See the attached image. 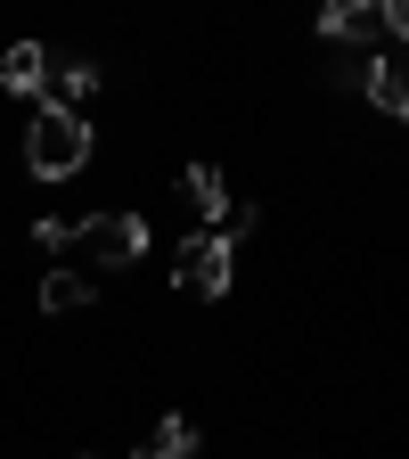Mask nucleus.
I'll use <instances>...</instances> for the list:
<instances>
[{"instance_id": "nucleus-3", "label": "nucleus", "mask_w": 409, "mask_h": 459, "mask_svg": "<svg viewBox=\"0 0 409 459\" xmlns=\"http://www.w3.org/2000/svg\"><path fill=\"white\" fill-rule=\"evenodd\" d=\"M82 255L107 263V271H132L148 255V221L140 213H98V221H82Z\"/></svg>"}, {"instance_id": "nucleus-13", "label": "nucleus", "mask_w": 409, "mask_h": 459, "mask_svg": "<svg viewBox=\"0 0 409 459\" xmlns=\"http://www.w3.org/2000/svg\"><path fill=\"white\" fill-rule=\"evenodd\" d=\"M82 459H98V451H82Z\"/></svg>"}, {"instance_id": "nucleus-12", "label": "nucleus", "mask_w": 409, "mask_h": 459, "mask_svg": "<svg viewBox=\"0 0 409 459\" xmlns=\"http://www.w3.org/2000/svg\"><path fill=\"white\" fill-rule=\"evenodd\" d=\"M385 33H393V41L409 49V0H385Z\"/></svg>"}, {"instance_id": "nucleus-2", "label": "nucleus", "mask_w": 409, "mask_h": 459, "mask_svg": "<svg viewBox=\"0 0 409 459\" xmlns=\"http://www.w3.org/2000/svg\"><path fill=\"white\" fill-rule=\"evenodd\" d=\"M229 279H238V238L229 230H189L181 238V287L189 296H229Z\"/></svg>"}, {"instance_id": "nucleus-11", "label": "nucleus", "mask_w": 409, "mask_h": 459, "mask_svg": "<svg viewBox=\"0 0 409 459\" xmlns=\"http://www.w3.org/2000/svg\"><path fill=\"white\" fill-rule=\"evenodd\" d=\"M33 247H41V255H66V247H82V230L49 213V221H33Z\"/></svg>"}, {"instance_id": "nucleus-4", "label": "nucleus", "mask_w": 409, "mask_h": 459, "mask_svg": "<svg viewBox=\"0 0 409 459\" xmlns=\"http://www.w3.org/2000/svg\"><path fill=\"white\" fill-rule=\"evenodd\" d=\"M0 91H9V99H41L49 91V49L41 41H17L9 57H0Z\"/></svg>"}, {"instance_id": "nucleus-5", "label": "nucleus", "mask_w": 409, "mask_h": 459, "mask_svg": "<svg viewBox=\"0 0 409 459\" xmlns=\"http://www.w3.org/2000/svg\"><path fill=\"white\" fill-rule=\"evenodd\" d=\"M369 99L393 115V124H409V49H393V57H377V74H369Z\"/></svg>"}, {"instance_id": "nucleus-1", "label": "nucleus", "mask_w": 409, "mask_h": 459, "mask_svg": "<svg viewBox=\"0 0 409 459\" xmlns=\"http://www.w3.org/2000/svg\"><path fill=\"white\" fill-rule=\"evenodd\" d=\"M25 164H33V181H66V172H82V164H90V124H82V107L41 99V107H33V132H25Z\"/></svg>"}, {"instance_id": "nucleus-9", "label": "nucleus", "mask_w": 409, "mask_h": 459, "mask_svg": "<svg viewBox=\"0 0 409 459\" xmlns=\"http://www.w3.org/2000/svg\"><path fill=\"white\" fill-rule=\"evenodd\" d=\"M189 451H197V427H189V419H164V427L140 443V459H189Z\"/></svg>"}, {"instance_id": "nucleus-10", "label": "nucleus", "mask_w": 409, "mask_h": 459, "mask_svg": "<svg viewBox=\"0 0 409 459\" xmlns=\"http://www.w3.org/2000/svg\"><path fill=\"white\" fill-rule=\"evenodd\" d=\"M90 82H98V66H90V57H66V66H57V99H90Z\"/></svg>"}, {"instance_id": "nucleus-6", "label": "nucleus", "mask_w": 409, "mask_h": 459, "mask_svg": "<svg viewBox=\"0 0 409 459\" xmlns=\"http://www.w3.org/2000/svg\"><path fill=\"white\" fill-rule=\"evenodd\" d=\"M320 33L328 41H369V33H385V9H369V0H336V9H320Z\"/></svg>"}, {"instance_id": "nucleus-7", "label": "nucleus", "mask_w": 409, "mask_h": 459, "mask_svg": "<svg viewBox=\"0 0 409 459\" xmlns=\"http://www.w3.org/2000/svg\"><path fill=\"white\" fill-rule=\"evenodd\" d=\"M181 197H189L205 221H229V213H238V205H229V181H221L213 164H189V172H181Z\"/></svg>"}, {"instance_id": "nucleus-8", "label": "nucleus", "mask_w": 409, "mask_h": 459, "mask_svg": "<svg viewBox=\"0 0 409 459\" xmlns=\"http://www.w3.org/2000/svg\"><path fill=\"white\" fill-rule=\"evenodd\" d=\"M90 304V279L82 271H49L41 279V312H82Z\"/></svg>"}]
</instances>
